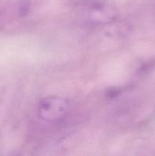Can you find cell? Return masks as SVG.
I'll use <instances>...</instances> for the list:
<instances>
[{"label":"cell","mask_w":155,"mask_h":156,"mask_svg":"<svg viewBox=\"0 0 155 156\" xmlns=\"http://www.w3.org/2000/svg\"><path fill=\"white\" fill-rule=\"evenodd\" d=\"M112 17L113 15L112 13H108L103 7H99L94 9L93 13H91V18L94 22L103 23L112 20Z\"/></svg>","instance_id":"2"},{"label":"cell","mask_w":155,"mask_h":156,"mask_svg":"<svg viewBox=\"0 0 155 156\" xmlns=\"http://www.w3.org/2000/svg\"><path fill=\"white\" fill-rule=\"evenodd\" d=\"M68 110L69 105L65 99L57 96H51L45 98L40 102L38 112L43 120L53 123L65 118Z\"/></svg>","instance_id":"1"}]
</instances>
